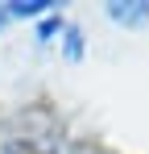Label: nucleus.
Returning a JSON list of instances; mask_svg holds the SVG:
<instances>
[{
	"instance_id": "1",
	"label": "nucleus",
	"mask_w": 149,
	"mask_h": 154,
	"mask_svg": "<svg viewBox=\"0 0 149 154\" xmlns=\"http://www.w3.org/2000/svg\"><path fill=\"white\" fill-rule=\"evenodd\" d=\"M4 154H54L46 142H33V137H8L4 142Z\"/></svg>"
}]
</instances>
